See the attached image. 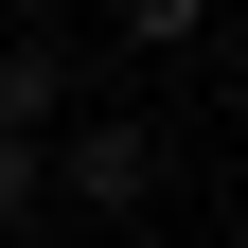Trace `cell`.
<instances>
[{"label": "cell", "mask_w": 248, "mask_h": 248, "mask_svg": "<svg viewBox=\"0 0 248 248\" xmlns=\"http://www.w3.org/2000/svg\"><path fill=\"white\" fill-rule=\"evenodd\" d=\"M36 195H71V213H142V195H160V142H142L124 107H71V124L36 142Z\"/></svg>", "instance_id": "1"}, {"label": "cell", "mask_w": 248, "mask_h": 248, "mask_svg": "<svg viewBox=\"0 0 248 248\" xmlns=\"http://www.w3.org/2000/svg\"><path fill=\"white\" fill-rule=\"evenodd\" d=\"M0 124H18V142L71 124V53H53V36H0Z\"/></svg>", "instance_id": "2"}, {"label": "cell", "mask_w": 248, "mask_h": 248, "mask_svg": "<svg viewBox=\"0 0 248 248\" xmlns=\"http://www.w3.org/2000/svg\"><path fill=\"white\" fill-rule=\"evenodd\" d=\"M124 36H142V53H177V36H213V0H124Z\"/></svg>", "instance_id": "3"}, {"label": "cell", "mask_w": 248, "mask_h": 248, "mask_svg": "<svg viewBox=\"0 0 248 248\" xmlns=\"http://www.w3.org/2000/svg\"><path fill=\"white\" fill-rule=\"evenodd\" d=\"M18 213H36V142L0 124V231H18Z\"/></svg>", "instance_id": "4"}]
</instances>
